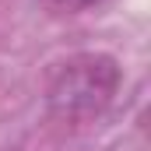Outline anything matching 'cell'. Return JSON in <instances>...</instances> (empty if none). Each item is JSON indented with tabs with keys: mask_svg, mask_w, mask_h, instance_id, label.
<instances>
[{
	"mask_svg": "<svg viewBox=\"0 0 151 151\" xmlns=\"http://www.w3.org/2000/svg\"><path fill=\"white\" fill-rule=\"evenodd\" d=\"M123 70L109 53H74L46 77V106L56 119L88 123L113 106Z\"/></svg>",
	"mask_w": 151,
	"mask_h": 151,
	"instance_id": "obj_1",
	"label": "cell"
},
{
	"mask_svg": "<svg viewBox=\"0 0 151 151\" xmlns=\"http://www.w3.org/2000/svg\"><path fill=\"white\" fill-rule=\"evenodd\" d=\"M56 11H67V14H77V11H88V7H95V4H102V0H49Z\"/></svg>",
	"mask_w": 151,
	"mask_h": 151,
	"instance_id": "obj_2",
	"label": "cell"
}]
</instances>
